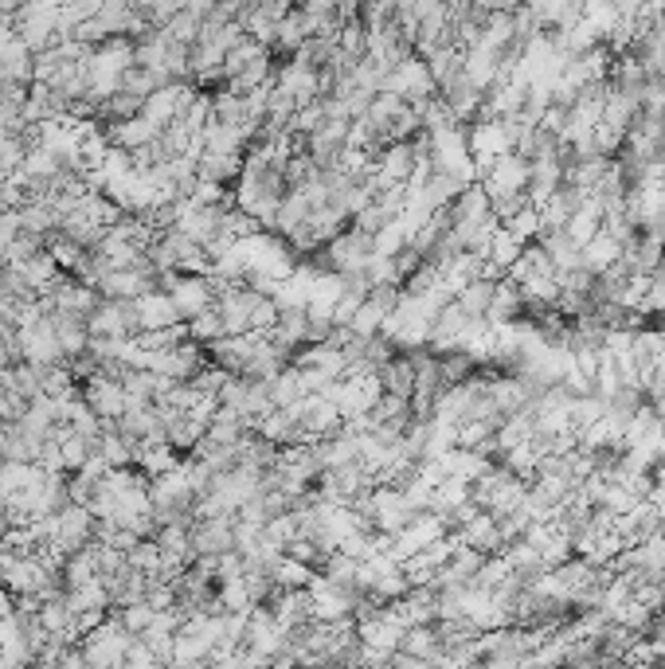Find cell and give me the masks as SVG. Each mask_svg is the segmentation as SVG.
<instances>
[{"instance_id": "1", "label": "cell", "mask_w": 665, "mask_h": 669, "mask_svg": "<svg viewBox=\"0 0 665 669\" xmlns=\"http://www.w3.org/2000/svg\"><path fill=\"white\" fill-rule=\"evenodd\" d=\"M133 634L126 630V623L118 619V615H106L102 623L87 630L83 638H79V646H83V658H87V666H122L126 662V650H130Z\"/></svg>"}, {"instance_id": "2", "label": "cell", "mask_w": 665, "mask_h": 669, "mask_svg": "<svg viewBox=\"0 0 665 669\" xmlns=\"http://www.w3.org/2000/svg\"><path fill=\"white\" fill-rule=\"evenodd\" d=\"M482 188L489 196H505V192H529V157L521 153H501L497 161H489L486 169L478 173Z\"/></svg>"}, {"instance_id": "3", "label": "cell", "mask_w": 665, "mask_h": 669, "mask_svg": "<svg viewBox=\"0 0 665 669\" xmlns=\"http://www.w3.org/2000/svg\"><path fill=\"white\" fill-rule=\"evenodd\" d=\"M173 302L184 321H192L196 313L212 310L216 306V278L212 274H192V270H180V278L173 282Z\"/></svg>"}, {"instance_id": "4", "label": "cell", "mask_w": 665, "mask_h": 669, "mask_svg": "<svg viewBox=\"0 0 665 669\" xmlns=\"http://www.w3.org/2000/svg\"><path fill=\"white\" fill-rule=\"evenodd\" d=\"M90 540H94V513L87 505L71 501L67 509L55 513V544L63 552H79V548H87Z\"/></svg>"}, {"instance_id": "5", "label": "cell", "mask_w": 665, "mask_h": 669, "mask_svg": "<svg viewBox=\"0 0 665 669\" xmlns=\"http://www.w3.org/2000/svg\"><path fill=\"white\" fill-rule=\"evenodd\" d=\"M83 400L98 411V419H118L130 407V396L122 388V380L102 376V372H94L90 380H83Z\"/></svg>"}, {"instance_id": "6", "label": "cell", "mask_w": 665, "mask_h": 669, "mask_svg": "<svg viewBox=\"0 0 665 669\" xmlns=\"http://www.w3.org/2000/svg\"><path fill=\"white\" fill-rule=\"evenodd\" d=\"M192 552L196 556H220L227 548H235V513L227 517H208V521H192Z\"/></svg>"}, {"instance_id": "7", "label": "cell", "mask_w": 665, "mask_h": 669, "mask_svg": "<svg viewBox=\"0 0 665 669\" xmlns=\"http://www.w3.org/2000/svg\"><path fill=\"white\" fill-rule=\"evenodd\" d=\"M133 310H137V325L141 329H165V325L184 321L169 290H149V294L133 298Z\"/></svg>"}, {"instance_id": "8", "label": "cell", "mask_w": 665, "mask_h": 669, "mask_svg": "<svg viewBox=\"0 0 665 669\" xmlns=\"http://www.w3.org/2000/svg\"><path fill=\"white\" fill-rule=\"evenodd\" d=\"M458 540L470 544V548H478V552H486V556H493V552L505 548L501 529H497V517H493V513H482V509H478L470 521L458 525Z\"/></svg>"}, {"instance_id": "9", "label": "cell", "mask_w": 665, "mask_h": 669, "mask_svg": "<svg viewBox=\"0 0 665 669\" xmlns=\"http://www.w3.org/2000/svg\"><path fill=\"white\" fill-rule=\"evenodd\" d=\"M622 255V243L615 235H607V231H599V235H591L583 247H579V267L591 270V274H603V270H611L619 263Z\"/></svg>"}, {"instance_id": "10", "label": "cell", "mask_w": 665, "mask_h": 669, "mask_svg": "<svg viewBox=\"0 0 665 669\" xmlns=\"http://www.w3.org/2000/svg\"><path fill=\"white\" fill-rule=\"evenodd\" d=\"M380 384H384V392L388 396H403V400H411V392H415V364L411 357H388L380 368Z\"/></svg>"}, {"instance_id": "11", "label": "cell", "mask_w": 665, "mask_h": 669, "mask_svg": "<svg viewBox=\"0 0 665 669\" xmlns=\"http://www.w3.org/2000/svg\"><path fill=\"white\" fill-rule=\"evenodd\" d=\"M196 173H200L204 180H216V184L239 180V173H243V153H216V149H204L200 161H196Z\"/></svg>"}, {"instance_id": "12", "label": "cell", "mask_w": 665, "mask_h": 669, "mask_svg": "<svg viewBox=\"0 0 665 669\" xmlns=\"http://www.w3.org/2000/svg\"><path fill=\"white\" fill-rule=\"evenodd\" d=\"M493 278H486V274H478V278H470L462 290H458V306L466 313H474V317H486L489 313V302H493Z\"/></svg>"}, {"instance_id": "13", "label": "cell", "mask_w": 665, "mask_h": 669, "mask_svg": "<svg viewBox=\"0 0 665 669\" xmlns=\"http://www.w3.org/2000/svg\"><path fill=\"white\" fill-rule=\"evenodd\" d=\"M223 333H227V329H223V317H220L216 306H212V310H204V313H196V317L188 321V337H192V341H200L204 349H208L212 341H220Z\"/></svg>"}, {"instance_id": "14", "label": "cell", "mask_w": 665, "mask_h": 669, "mask_svg": "<svg viewBox=\"0 0 665 669\" xmlns=\"http://www.w3.org/2000/svg\"><path fill=\"white\" fill-rule=\"evenodd\" d=\"M126 564L137 568V572H145V576H153V572L161 568V548H157V540H153V536H141L130 552H126Z\"/></svg>"}, {"instance_id": "15", "label": "cell", "mask_w": 665, "mask_h": 669, "mask_svg": "<svg viewBox=\"0 0 665 669\" xmlns=\"http://www.w3.org/2000/svg\"><path fill=\"white\" fill-rule=\"evenodd\" d=\"M403 247H407V235H403V227H399L396 220L384 223V227L372 235V255H380V259H396Z\"/></svg>"}, {"instance_id": "16", "label": "cell", "mask_w": 665, "mask_h": 669, "mask_svg": "<svg viewBox=\"0 0 665 669\" xmlns=\"http://www.w3.org/2000/svg\"><path fill=\"white\" fill-rule=\"evenodd\" d=\"M200 20H204V16H196V12L180 8L177 16L165 24V32H169V40H180V44H196V36H200Z\"/></svg>"}, {"instance_id": "17", "label": "cell", "mask_w": 665, "mask_h": 669, "mask_svg": "<svg viewBox=\"0 0 665 669\" xmlns=\"http://www.w3.org/2000/svg\"><path fill=\"white\" fill-rule=\"evenodd\" d=\"M118 619L126 623L130 634H141L145 626L153 623V607L145 603V599H137V603H126V607H118Z\"/></svg>"}]
</instances>
